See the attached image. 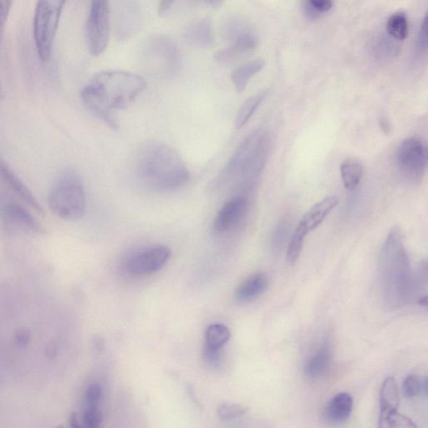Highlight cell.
Here are the masks:
<instances>
[{
	"label": "cell",
	"mask_w": 428,
	"mask_h": 428,
	"mask_svg": "<svg viewBox=\"0 0 428 428\" xmlns=\"http://www.w3.org/2000/svg\"><path fill=\"white\" fill-rule=\"evenodd\" d=\"M147 81L135 73L105 71L92 77L80 92L87 108L111 129H117L113 110L127 108L147 88Z\"/></svg>",
	"instance_id": "obj_1"
},
{
	"label": "cell",
	"mask_w": 428,
	"mask_h": 428,
	"mask_svg": "<svg viewBox=\"0 0 428 428\" xmlns=\"http://www.w3.org/2000/svg\"><path fill=\"white\" fill-rule=\"evenodd\" d=\"M132 166L140 181L154 190H176L190 181V171L182 157L158 141L139 145L132 155Z\"/></svg>",
	"instance_id": "obj_2"
},
{
	"label": "cell",
	"mask_w": 428,
	"mask_h": 428,
	"mask_svg": "<svg viewBox=\"0 0 428 428\" xmlns=\"http://www.w3.org/2000/svg\"><path fill=\"white\" fill-rule=\"evenodd\" d=\"M380 273L385 301L392 309H400L412 299L413 280L404 234L394 227L380 255Z\"/></svg>",
	"instance_id": "obj_3"
},
{
	"label": "cell",
	"mask_w": 428,
	"mask_h": 428,
	"mask_svg": "<svg viewBox=\"0 0 428 428\" xmlns=\"http://www.w3.org/2000/svg\"><path fill=\"white\" fill-rule=\"evenodd\" d=\"M48 202L51 211L62 220L75 221L83 217L87 196L78 174L68 170L59 175L51 187Z\"/></svg>",
	"instance_id": "obj_4"
},
{
	"label": "cell",
	"mask_w": 428,
	"mask_h": 428,
	"mask_svg": "<svg viewBox=\"0 0 428 428\" xmlns=\"http://www.w3.org/2000/svg\"><path fill=\"white\" fill-rule=\"evenodd\" d=\"M262 152V136L255 132L248 138L231 157L214 181L220 188L230 183H247L259 172L260 152Z\"/></svg>",
	"instance_id": "obj_5"
},
{
	"label": "cell",
	"mask_w": 428,
	"mask_h": 428,
	"mask_svg": "<svg viewBox=\"0 0 428 428\" xmlns=\"http://www.w3.org/2000/svg\"><path fill=\"white\" fill-rule=\"evenodd\" d=\"M139 54L144 70L154 76L166 78L176 75L181 67V53L168 36L153 35L145 38Z\"/></svg>",
	"instance_id": "obj_6"
},
{
	"label": "cell",
	"mask_w": 428,
	"mask_h": 428,
	"mask_svg": "<svg viewBox=\"0 0 428 428\" xmlns=\"http://www.w3.org/2000/svg\"><path fill=\"white\" fill-rule=\"evenodd\" d=\"M66 1L45 0L36 3L33 32L38 58L49 61Z\"/></svg>",
	"instance_id": "obj_7"
},
{
	"label": "cell",
	"mask_w": 428,
	"mask_h": 428,
	"mask_svg": "<svg viewBox=\"0 0 428 428\" xmlns=\"http://www.w3.org/2000/svg\"><path fill=\"white\" fill-rule=\"evenodd\" d=\"M110 31V8L105 0L92 2L85 25L90 53L99 57L108 45Z\"/></svg>",
	"instance_id": "obj_8"
},
{
	"label": "cell",
	"mask_w": 428,
	"mask_h": 428,
	"mask_svg": "<svg viewBox=\"0 0 428 428\" xmlns=\"http://www.w3.org/2000/svg\"><path fill=\"white\" fill-rule=\"evenodd\" d=\"M427 152L425 143L418 138L402 142L397 152V164L402 176L410 181H420L425 173Z\"/></svg>",
	"instance_id": "obj_9"
},
{
	"label": "cell",
	"mask_w": 428,
	"mask_h": 428,
	"mask_svg": "<svg viewBox=\"0 0 428 428\" xmlns=\"http://www.w3.org/2000/svg\"><path fill=\"white\" fill-rule=\"evenodd\" d=\"M171 251L166 246H154L132 254L124 262V269L134 276H145L156 273L170 259Z\"/></svg>",
	"instance_id": "obj_10"
},
{
	"label": "cell",
	"mask_w": 428,
	"mask_h": 428,
	"mask_svg": "<svg viewBox=\"0 0 428 428\" xmlns=\"http://www.w3.org/2000/svg\"><path fill=\"white\" fill-rule=\"evenodd\" d=\"M248 213V201L238 196L227 202L217 213L214 220V229L217 233L230 232L242 224Z\"/></svg>",
	"instance_id": "obj_11"
},
{
	"label": "cell",
	"mask_w": 428,
	"mask_h": 428,
	"mask_svg": "<svg viewBox=\"0 0 428 428\" xmlns=\"http://www.w3.org/2000/svg\"><path fill=\"white\" fill-rule=\"evenodd\" d=\"M338 203H339V199L337 197H325L304 214L294 233L306 238L307 234L318 229L322 224L329 214L337 206Z\"/></svg>",
	"instance_id": "obj_12"
},
{
	"label": "cell",
	"mask_w": 428,
	"mask_h": 428,
	"mask_svg": "<svg viewBox=\"0 0 428 428\" xmlns=\"http://www.w3.org/2000/svg\"><path fill=\"white\" fill-rule=\"evenodd\" d=\"M3 216L8 222L16 228L35 234L44 233V229L36 218L18 204H7L3 209Z\"/></svg>",
	"instance_id": "obj_13"
},
{
	"label": "cell",
	"mask_w": 428,
	"mask_h": 428,
	"mask_svg": "<svg viewBox=\"0 0 428 428\" xmlns=\"http://www.w3.org/2000/svg\"><path fill=\"white\" fill-rule=\"evenodd\" d=\"M268 277L264 273H256L243 280L235 291V299L239 303H249L262 295L267 290Z\"/></svg>",
	"instance_id": "obj_14"
},
{
	"label": "cell",
	"mask_w": 428,
	"mask_h": 428,
	"mask_svg": "<svg viewBox=\"0 0 428 428\" xmlns=\"http://www.w3.org/2000/svg\"><path fill=\"white\" fill-rule=\"evenodd\" d=\"M0 176L10 185L13 190H15L22 199L27 202L29 206H31L38 213L45 215L44 208L41 204L38 202L35 195L29 190L28 187L24 185V183L21 181L20 178L17 176L10 166L6 162L0 160Z\"/></svg>",
	"instance_id": "obj_15"
},
{
	"label": "cell",
	"mask_w": 428,
	"mask_h": 428,
	"mask_svg": "<svg viewBox=\"0 0 428 428\" xmlns=\"http://www.w3.org/2000/svg\"><path fill=\"white\" fill-rule=\"evenodd\" d=\"M184 40L194 48L204 49L212 45L214 36L211 21L203 19L192 23L184 33Z\"/></svg>",
	"instance_id": "obj_16"
},
{
	"label": "cell",
	"mask_w": 428,
	"mask_h": 428,
	"mask_svg": "<svg viewBox=\"0 0 428 428\" xmlns=\"http://www.w3.org/2000/svg\"><path fill=\"white\" fill-rule=\"evenodd\" d=\"M353 408V398L349 393L341 392L334 397L325 408L324 417L333 425L348 420Z\"/></svg>",
	"instance_id": "obj_17"
},
{
	"label": "cell",
	"mask_w": 428,
	"mask_h": 428,
	"mask_svg": "<svg viewBox=\"0 0 428 428\" xmlns=\"http://www.w3.org/2000/svg\"><path fill=\"white\" fill-rule=\"evenodd\" d=\"M331 363V353L328 346L324 345L307 359L305 373L308 378L318 379L327 373Z\"/></svg>",
	"instance_id": "obj_18"
},
{
	"label": "cell",
	"mask_w": 428,
	"mask_h": 428,
	"mask_svg": "<svg viewBox=\"0 0 428 428\" xmlns=\"http://www.w3.org/2000/svg\"><path fill=\"white\" fill-rule=\"evenodd\" d=\"M400 405V393L395 378L387 376L380 387V414L397 412Z\"/></svg>",
	"instance_id": "obj_19"
},
{
	"label": "cell",
	"mask_w": 428,
	"mask_h": 428,
	"mask_svg": "<svg viewBox=\"0 0 428 428\" xmlns=\"http://www.w3.org/2000/svg\"><path fill=\"white\" fill-rule=\"evenodd\" d=\"M264 66L265 59L259 58L252 59V61L245 64V65L234 71L232 75V81L236 92L241 93L245 91L252 77L262 71Z\"/></svg>",
	"instance_id": "obj_20"
},
{
	"label": "cell",
	"mask_w": 428,
	"mask_h": 428,
	"mask_svg": "<svg viewBox=\"0 0 428 428\" xmlns=\"http://www.w3.org/2000/svg\"><path fill=\"white\" fill-rule=\"evenodd\" d=\"M341 177L346 190L353 191L362 181L363 165L357 157H348L342 162Z\"/></svg>",
	"instance_id": "obj_21"
},
{
	"label": "cell",
	"mask_w": 428,
	"mask_h": 428,
	"mask_svg": "<svg viewBox=\"0 0 428 428\" xmlns=\"http://www.w3.org/2000/svg\"><path fill=\"white\" fill-rule=\"evenodd\" d=\"M268 95V90H262L255 95H252L243 102L241 108H239L236 119H235V127L238 129H241L245 127L248 122L258 110L259 106L262 104L265 97Z\"/></svg>",
	"instance_id": "obj_22"
},
{
	"label": "cell",
	"mask_w": 428,
	"mask_h": 428,
	"mask_svg": "<svg viewBox=\"0 0 428 428\" xmlns=\"http://www.w3.org/2000/svg\"><path fill=\"white\" fill-rule=\"evenodd\" d=\"M127 6H125L124 3V7L120 10L121 15L118 19L119 35L124 38L134 33L136 28H138L140 21L138 8L132 6L131 3L127 2Z\"/></svg>",
	"instance_id": "obj_23"
},
{
	"label": "cell",
	"mask_w": 428,
	"mask_h": 428,
	"mask_svg": "<svg viewBox=\"0 0 428 428\" xmlns=\"http://www.w3.org/2000/svg\"><path fill=\"white\" fill-rule=\"evenodd\" d=\"M229 329L222 324L209 325L205 333V346L212 350H222L230 339Z\"/></svg>",
	"instance_id": "obj_24"
},
{
	"label": "cell",
	"mask_w": 428,
	"mask_h": 428,
	"mask_svg": "<svg viewBox=\"0 0 428 428\" xmlns=\"http://www.w3.org/2000/svg\"><path fill=\"white\" fill-rule=\"evenodd\" d=\"M387 31L398 41H404L408 36L409 24L408 17L402 12L395 13L389 17Z\"/></svg>",
	"instance_id": "obj_25"
},
{
	"label": "cell",
	"mask_w": 428,
	"mask_h": 428,
	"mask_svg": "<svg viewBox=\"0 0 428 428\" xmlns=\"http://www.w3.org/2000/svg\"><path fill=\"white\" fill-rule=\"evenodd\" d=\"M379 428H418L405 415L397 412L380 414Z\"/></svg>",
	"instance_id": "obj_26"
},
{
	"label": "cell",
	"mask_w": 428,
	"mask_h": 428,
	"mask_svg": "<svg viewBox=\"0 0 428 428\" xmlns=\"http://www.w3.org/2000/svg\"><path fill=\"white\" fill-rule=\"evenodd\" d=\"M402 390L406 397L412 398L420 395V394H427V378L422 379L417 375H409L406 376Z\"/></svg>",
	"instance_id": "obj_27"
},
{
	"label": "cell",
	"mask_w": 428,
	"mask_h": 428,
	"mask_svg": "<svg viewBox=\"0 0 428 428\" xmlns=\"http://www.w3.org/2000/svg\"><path fill=\"white\" fill-rule=\"evenodd\" d=\"M248 410L249 408L245 406L232 404V402H225V404L218 406L217 413L221 420L229 421L243 416L247 413Z\"/></svg>",
	"instance_id": "obj_28"
},
{
	"label": "cell",
	"mask_w": 428,
	"mask_h": 428,
	"mask_svg": "<svg viewBox=\"0 0 428 428\" xmlns=\"http://www.w3.org/2000/svg\"><path fill=\"white\" fill-rule=\"evenodd\" d=\"M102 420V413L97 406H87L83 414L85 428H101Z\"/></svg>",
	"instance_id": "obj_29"
},
{
	"label": "cell",
	"mask_w": 428,
	"mask_h": 428,
	"mask_svg": "<svg viewBox=\"0 0 428 428\" xmlns=\"http://www.w3.org/2000/svg\"><path fill=\"white\" fill-rule=\"evenodd\" d=\"M333 3L329 0H310L306 3V11L308 15L312 17H316L321 14L331 10Z\"/></svg>",
	"instance_id": "obj_30"
},
{
	"label": "cell",
	"mask_w": 428,
	"mask_h": 428,
	"mask_svg": "<svg viewBox=\"0 0 428 428\" xmlns=\"http://www.w3.org/2000/svg\"><path fill=\"white\" fill-rule=\"evenodd\" d=\"M102 397V388L100 384L90 385L85 393V401L87 406H97Z\"/></svg>",
	"instance_id": "obj_31"
},
{
	"label": "cell",
	"mask_w": 428,
	"mask_h": 428,
	"mask_svg": "<svg viewBox=\"0 0 428 428\" xmlns=\"http://www.w3.org/2000/svg\"><path fill=\"white\" fill-rule=\"evenodd\" d=\"M11 1H0V40H1L12 8Z\"/></svg>",
	"instance_id": "obj_32"
},
{
	"label": "cell",
	"mask_w": 428,
	"mask_h": 428,
	"mask_svg": "<svg viewBox=\"0 0 428 428\" xmlns=\"http://www.w3.org/2000/svg\"><path fill=\"white\" fill-rule=\"evenodd\" d=\"M427 22L428 18L426 14L425 18H423L420 31H419L418 36V49L421 52H425L427 49Z\"/></svg>",
	"instance_id": "obj_33"
},
{
	"label": "cell",
	"mask_w": 428,
	"mask_h": 428,
	"mask_svg": "<svg viewBox=\"0 0 428 428\" xmlns=\"http://www.w3.org/2000/svg\"><path fill=\"white\" fill-rule=\"evenodd\" d=\"M221 356V350H212L204 346V357L207 362L213 365H217V363L220 362Z\"/></svg>",
	"instance_id": "obj_34"
},
{
	"label": "cell",
	"mask_w": 428,
	"mask_h": 428,
	"mask_svg": "<svg viewBox=\"0 0 428 428\" xmlns=\"http://www.w3.org/2000/svg\"><path fill=\"white\" fill-rule=\"evenodd\" d=\"M31 333L27 329L20 328L15 332V340L17 345L24 348L31 341Z\"/></svg>",
	"instance_id": "obj_35"
},
{
	"label": "cell",
	"mask_w": 428,
	"mask_h": 428,
	"mask_svg": "<svg viewBox=\"0 0 428 428\" xmlns=\"http://www.w3.org/2000/svg\"><path fill=\"white\" fill-rule=\"evenodd\" d=\"M173 3L174 2L173 1L160 2L157 10L158 15L164 16L166 13H168L171 10V8H172Z\"/></svg>",
	"instance_id": "obj_36"
},
{
	"label": "cell",
	"mask_w": 428,
	"mask_h": 428,
	"mask_svg": "<svg viewBox=\"0 0 428 428\" xmlns=\"http://www.w3.org/2000/svg\"><path fill=\"white\" fill-rule=\"evenodd\" d=\"M70 426L71 428H85L84 426L81 425L79 422L78 418L76 413H72L70 417Z\"/></svg>",
	"instance_id": "obj_37"
},
{
	"label": "cell",
	"mask_w": 428,
	"mask_h": 428,
	"mask_svg": "<svg viewBox=\"0 0 428 428\" xmlns=\"http://www.w3.org/2000/svg\"><path fill=\"white\" fill-rule=\"evenodd\" d=\"M4 97V92L1 83H0V100H2Z\"/></svg>",
	"instance_id": "obj_38"
},
{
	"label": "cell",
	"mask_w": 428,
	"mask_h": 428,
	"mask_svg": "<svg viewBox=\"0 0 428 428\" xmlns=\"http://www.w3.org/2000/svg\"><path fill=\"white\" fill-rule=\"evenodd\" d=\"M58 428H63V427H58Z\"/></svg>",
	"instance_id": "obj_39"
}]
</instances>
